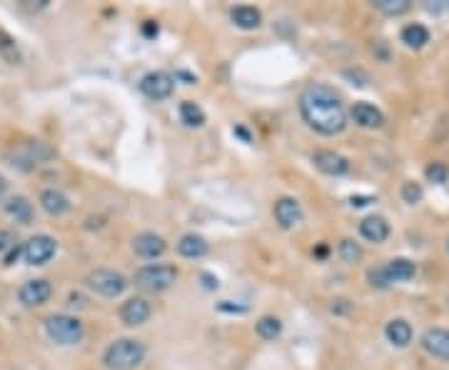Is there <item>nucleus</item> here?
<instances>
[{"label":"nucleus","mask_w":449,"mask_h":370,"mask_svg":"<svg viewBox=\"0 0 449 370\" xmlns=\"http://www.w3.org/2000/svg\"><path fill=\"white\" fill-rule=\"evenodd\" d=\"M143 33L148 35V38H155V35H158V23L148 20V23L143 25Z\"/></svg>","instance_id":"nucleus-33"},{"label":"nucleus","mask_w":449,"mask_h":370,"mask_svg":"<svg viewBox=\"0 0 449 370\" xmlns=\"http://www.w3.org/2000/svg\"><path fill=\"white\" fill-rule=\"evenodd\" d=\"M352 118L360 128H379L384 123V116L379 108L369 103H355L352 105Z\"/></svg>","instance_id":"nucleus-16"},{"label":"nucleus","mask_w":449,"mask_h":370,"mask_svg":"<svg viewBox=\"0 0 449 370\" xmlns=\"http://www.w3.org/2000/svg\"><path fill=\"white\" fill-rule=\"evenodd\" d=\"M447 250H449V240H447Z\"/></svg>","instance_id":"nucleus-39"},{"label":"nucleus","mask_w":449,"mask_h":370,"mask_svg":"<svg viewBox=\"0 0 449 370\" xmlns=\"http://www.w3.org/2000/svg\"><path fill=\"white\" fill-rule=\"evenodd\" d=\"M369 283L377 288H389L392 283H389L387 273H384V268H374V271H369Z\"/></svg>","instance_id":"nucleus-30"},{"label":"nucleus","mask_w":449,"mask_h":370,"mask_svg":"<svg viewBox=\"0 0 449 370\" xmlns=\"http://www.w3.org/2000/svg\"><path fill=\"white\" fill-rule=\"evenodd\" d=\"M384 273H387L389 283H405V280H412L417 273L415 263L407 258H395V260H389L387 266H384Z\"/></svg>","instance_id":"nucleus-19"},{"label":"nucleus","mask_w":449,"mask_h":370,"mask_svg":"<svg viewBox=\"0 0 449 370\" xmlns=\"http://www.w3.org/2000/svg\"><path fill=\"white\" fill-rule=\"evenodd\" d=\"M6 190H8V180L3 175H0V198H3V195H6Z\"/></svg>","instance_id":"nucleus-36"},{"label":"nucleus","mask_w":449,"mask_h":370,"mask_svg":"<svg viewBox=\"0 0 449 370\" xmlns=\"http://www.w3.org/2000/svg\"><path fill=\"white\" fill-rule=\"evenodd\" d=\"M6 213L15 218L18 223H23V226H27V223L33 221V205L27 203V198H23V195H15V198L8 200Z\"/></svg>","instance_id":"nucleus-21"},{"label":"nucleus","mask_w":449,"mask_h":370,"mask_svg":"<svg viewBox=\"0 0 449 370\" xmlns=\"http://www.w3.org/2000/svg\"><path fill=\"white\" fill-rule=\"evenodd\" d=\"M402 43L410 45V48H424L429 43V30L419 23H410L405 30H402Z\"/></svg>","instance_id":"nucleus-22"},{"label":"nucleus","mask_w":449,"mask_h":370,"mask_svg":"<svg viewBox=\"0 0 449 370\" xmlns=\"http://www.w3.org/2000/svg\"><path fill=\"white\" fill-rule=\"evenodd\" d=\"M324 253H327V245H320V248H317V255H320V258H322Z\"/></svg>","instance_id":"nucleus-38"},{"label":"nucleus","mask_w":449,"mask_h":370,"mask_svg":"<svg viewBox=\"0 0 449 370\" xmlns=\"http://www.w3.org/2000/svg\"><path fill=\"white\" fill-rule=\"evenodd\" d=\"M312 163L317 171L327 173V175H345L350 171V161H347L345 155L334 153V150H317L312 155Z\"/></svg>","instance_id":"nucleus-9"},{"label":"nucleus","mask_w":449,"mask_h":370,"mask_svg":"<svg viewBox=\"0 0 449 370\" xmlns=\"http://www.w3.org/2000/svg\"><path fill=\"white\" fill-rule=\"evenodd\" d=\"M177 280V271L172 266H145L135 273V285L145 293H163Z\"/></svg>","instance_id":"nucleus-3"},{"label":"nucleus","mask_w":449,"mask_h":370,"mask_svg":"<svg viewBox=\"0 0 449 370\" xmlns=\"http://www.w3.org/2000/svg\"><path fill=\"white\" fill-rule=\"evenodd\" d=\"M350 203H352V205H357V208H360V205H367V203H369V198H352Z\"/></svg>","instance_id":"nucleus-37"},{"label":"nucleus","mask_w":449,"mask_h":370,"mask_svg":"<svg viewBox=\"0 0 449 370\" xmlns=\"http://www.w3.org/2000/svg\"><path fill=\"white\" fill-rule=\"evenodd\" d=\"M40 208H43L48 216H63V213L70 210V200H68V195L61 193V190L48 188L40 193Z\"/></svg>","instance_id":"nucleus-15"},{"label":"nucleus","mask_w":449,"mask_h":370,"mask_svg":"<svg viewBox=\"0 0 449 370\" xmlns=\"http://www.w3.org/2000/svg\"><path fill=\"white\" fill-rule=\"evenodd\" d=\"M360 233L369 243H384L389 238V223L382 216H369L360 223Z\"/></svg>","instance_id":"nucleus-14"},{"label":"nucleus","mask_w":449,"mask_h":370,"mask_svg":"<svg viewBox=\"0 0 449 370\" xmlns=\"http://www.w3.org/2000/svg\"><path fill=\"white\" fill-rule=\"evenodd\" d=\"M230 18H232V23H235L237 28H242V30L258 28L260 20H263L260 11H258V8H252V6H237V8H232Z\"/></svg>","instance_id":"nucleus-20"},{"label":"nucleus","mask_w":449,"mask_h":370,"mask_svg":"<svg viewBox=\"0 0 449 370\" xmlns=\"http://www.w3.org/2000/svg\"><path fill=\"white\" fill-rule=\"evenodd\" d=\"M422 185L419 183H415V180H407L405 185H402V200L405 203H410V205H417L419 200H422Z\"/></svg>","instance_id":"nucleus-28"},{"label":"nucleus","mask_w":449,"mask_h":370,"mask_svg":"<svg viewBox=\"0 0 449 370\" xmlns=\"http://www.w3.org/2000/svg\"><path fill=\"white\" fill-rule=\"evenodd\" d=\"M165 240L160 235H155V233H140V235L132 240V250H135L140 258H160V255L165 253Z\"/></svg>","instance_id":"nucleus-11"},{"label":"nucleus","mask_w":449,"mask_h":370,"mask_svg":"<svg viewBox=\"0 0 449 370\" xmlns=\"http://www.w3.org/2000/svg\"><path fill=\"white\" fill-rule=\"evenodd\" d=\"M235 133H237V135H240V138H242V140H245V143H250V140H252V138H250V133H247L245 128H240V125H237V128H235Z\"/></svg>","instance_id":"nucleus-35"},{"label":"nucleus","mask_w":449,"mask_h":370,"mask_svg":"<svg viewBox=\"0 0 449 370\" xmlns=\"http://www.w3.org/2000/svg\"><path fill=\"white\" fill-rule=\"evenodd\" d=\"M55 250H58V243H55L53 238L35 235L23 245V258H25L27 266H45L55 255Z\"/></svg>","instance_id":"nucleus-6"},{"label":"nucleus","mask_w":449,"mask_h":370,"mask_svg":"<svg viewBox=\"0 0 449 370\" xmlns=\"http://www.w3.org/2000/svg\"><path fill=\"white\" fill-rule=\"evenodd\" d=\"M374 8L387 16H402L410 11V0H374Z\"/></svg>","instance_id":"nucleus-25"},{"label":"nucleus","mask_w":449,"mask_h":370,"mask_svg":"<svg viewBox=\"0 0 449 370\" xmlns=\"http://www.w3.org/2000/svg\"><path fill=\"white\" fill-rule=\"evenodd\" d=\"M13 248H15V235L11 230H0V260L6 258Z\"/></svg>","instance_id":"nucleus-29"},{"label":"nucleus","mask_w":449,"mask_h":370,"mask_svg":"<svg viewBox=\"0 0 449 370\" xmlns=\"http://www.w3.org/2000/svg\"><path fill=\"white\" fill-rule=\"evenodd\" d=\"M208 240H205L203 235H195V233H187V235L180 238V243H177V253L182 255V258H203L205 253H208Z\"/></svg>","instance_id":"nucleus-17"},{"label":"nucleus","mask_w":449,"mask_h":370,"mask_svg":"<svg viewBox=\"0 0 449 370\" xmlns=\"http://www.w3.org/2000/svg\"><path fill=\"white\" fill-rule=\"evenodd\" d=\"M180 118H182V123H185V125H190V128H200L205 123L203 108H200L198 103H192V100L180 103Z\"/></svg>","instance_id":"nucleus-23"},{"label":"nucleus","mask_w":449,"mask_h":370,"mask_svg":"<svg viewBox=\"0 0 449 370\" xmlns=\"http://www.w3.org/2000/svg\"><path fill=\"white\" fill-rule=\"evenodd\" d=\"M90 290H95L98 295H105V298H118L120 293H125L127 280L115 271H108V268H98V271L88 273L85 278Z\"/></svg>","instance_id":"nucleus-5"},{"label":"nucleus","mask_w":449,"mask_h":370,"mask_svg":"<svg viewBox=\"0 0 449 370\" xmlns=\"http://www.w3.org/2000/svg\"><path fill=\"white\" fill-rule=\"evenodd\" d=\"M172 88H175V83H172V78L167 75V73H163V70L148 73V75H143V80H140V90H143V93L148 95L150 100H165V98H170Z\"/></svg>","instance_id":"nucleus-7"},{"label":"nucleus","mask_w":449,"mask_h":370,"mask_svg":"<svg viewBox=\"0 0 449 370\" xmlns=\"http://www.w3.org/2000/svg\"><path fill=\"white\" fill-rule=\"evenodd\" d=\"M120 318L125 326H143L150 318V303L145 298H130L127 303H122Z\"/></svg>","instance_id":"nucleus-13"},{"label":"nucleus","mask_w":449,"mask_h":370,"mask_svg":"<svg viewBox=\"0 0 449 370\" xmlns=\"http://www.w3.org/2000/svg\"><path fill=\"white\" fill-rule=\"evenodd\" d=\"M300 113L307 125L322 135H337L347 125V113L340 95L322 83L307 85L300 95Z\"/></svg>","instance_id":"nucleus-1"},{"label":"nucleus","mask_w":449,"mask_h":370,"mask_svg":"<svg viewBox=\"0 0 449 370\" xmlns=\"http://www.w3.org/2000/svg\"><path fill=\"white\" fill-rule=\"evenodd\" d=\"M337 253H340V258L345 260V263H357V260L362 258L360 243H355V240H350V238H345V240L337 245Z\"/></svg>","instance_id":"nucleus-26"},{"label":"nucleus","mask_w":449,"mask_h":370,"mask_svg":"<svg viewBox=\"0 0 449 370\" xmlns=\"http://www.w3.org/2000/svg\"><path fill=\"white\" fill-rule=\"evenodd\" d=\"M422 348L432 358L449 360V331L447 328H429L422 335Z\"/></svg>","instance_id":"nucleus-10"},{"label":"nucleus","mask_w":449,"mask_h":370,"mask_svg":"<svg viewBox=\"0 0 449 370\" xmlns=\"http://www.w3.org/2000/svg\"><path fill=\"white\" fill-rule=\"evenodd\" d=\"M274 221L282 228H295L302 221V208L295 198H279L274 203Z\"/></svg>","instance_id":"nucleus-12"},{"label":"nucleus","mask_w":449,"mask_h":370,"mask_svg":"<svg viewBox=\"0 0 449 370\" xmlns=\"http://www.w3.org/2000/svg\"><path fill=\"white\" fill-rule=\"evenodd\" d=\"M424 175H427L429 183H447L449 180V168L444 166V163L434 161V163H429V166H427Z\"/></svg>","instance_id":"nucleus-27"},{"label":"nucleus","mask_w":449,"mask_h":370,"mask_svg":"<svg viewBox=\"0 0 449 370\" xmlns=\"http://www.w3.org/2000/svg\"><path fill=\"white\" fill-rule=\"evenodd\" d=\"M45 333L58 345H75L82 340V323L72 315H50L45 321Z\"/></svg>","instance_id":"nucleus-4"},{"label":"nucleus","mask_w":449,"mask_h":370,"mask_svg":"<svg viewBox=\"0 0 449 370\" xmlns=\"http://www.w3.org/2000/svg\"><path fill=\"white\" fill-rule=\"evenodd\" d=\"M145 360V345L135 338H120L110 343L103 355L105 368L110 370H132Z\"/></svg>","instance_id":"nucleus-2"},{"label":"nucleus","mask_w":449,"mask_h":370,"mask_svg":"<svg viewBox=\"0 0 449 370\" xmlns=\"http://www.w3.org/2000/svg\"><path fill=\"white\" fill-rule=\"evenodd\" d=\"M200 280H203V285L208 288V290H215V288L220 285V283H217V278H215V276H210V273H203V276H200Z\"/></svg>","instance_id":"nucleus-32"},{"label":"nucleus","mask_w":449,"mask_h":370,"mask_svg":"<svg viewBox=\"0 0 449 370\" xmlns=\"http://www.w3.org/2000/svg\"><path fill=\"white\" fill-rule=\"evenodd\" d=\"M50 293H53V288H50V283L43 280V278H38V280H27V283H23V288L18 290V298H20V303L27 305V308H35V305L48 303Z\"/></svg>","instance_id":"nucleus-8"},{"label":"nucleus","mask_w":449,"mask_h":370,"mask_svg":"<svg viewBox=\"0 0 449 370\" xmlns=\"http://www.w3.org/2000/svg\"><path fill=\"white\" fill-rule=\"evenodd\" d=\"M217 308L220 310H224V313H245V305H230V303H227V300H222V303H220L217 305Z\"/></svg>","instance_id":"nucleus-31"},{"label":"nucleus","mask_w":449,"mask_h":370,"mask_svg":"<svg viewBox=\"0 0 449 370\" xmlns=\"http://www.w3.org/2000/svg\"><path fill=\"white\" fill-rule=\"evenodd\" d=\"M384 335H387V340L392 343V345H397V348H407L412 343V326L407 321H402V318H395V321L387 323Z\"/></svg>","instance_id":"nucleus-18"},{"label":"nucleus","mask_w":449,"mask_h":370,"mask_svg":"<svg viewBox=\"0 0 449 370\" xmlns=\"http://www.w3.org/2000/svg\"><path fill=\"white\" fill-rule=\"evenodd\" d=\"M347 303H350V300H334L332 310H337V313L342 310V313H345V310H350V305H347Z\"/></svg>","instance_id":"nucleus-34"},{"label":"nucleus","mask_w":449,"mask_h":370,"mask_svg":"<svg viewBox=\"0 0 449 370\" xmlns=\"http://www.w3.org/2000/svg\"><path fill=\"white\" fill-rule=\"evenodd\" d=\"M255 331H258V335L263 338V340H274V338H279V333H282V323H279L277 318H272V315H263L258 321V326H255Z\"/></svg>","instance_id":"nucleus-24"}]
</instances>
